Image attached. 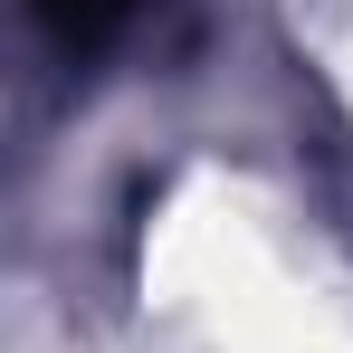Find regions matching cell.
Returning a JSON list of instances; mask_svg holds the SVG:
<instances>
[{"label": "cell", "mask_w": 353, "mask_h": 353, "mask_svg": "<svg viewBox=\"0 0 353 353\" xmlns=\"http://www.w3.org/2000/svg\"><path fill=\"white\" fill-rule=\"evenodd\" d=\"M29 10L48 19V39H58L67 58H96V48L115 39V29L143 10V0H29Z\"/></svg>", "instance_id": "obj_1"}]
</instances>
